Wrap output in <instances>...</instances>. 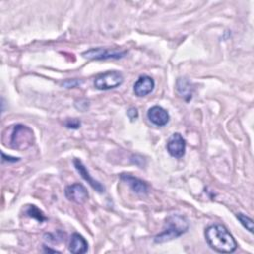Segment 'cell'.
Wrapping results in <instances>:
<instances>
[{"instance_id":"obj_12","label":"cell","mask_w":254,"mask_h":254,"mask_svg":"<svg viewBox=\"0 0 254 254\" xmlns=\"http://www.w3.org/2000/svg\"><path fill=\"white\" fill-rule=\"evenodd\" d=\"M88 243L85 238L79 233H73L70 237L68 249L71 253L74 254H82L87 251Z\"/></svg>"},{"instance_id":"obj_13","label":"cell","mask_w":254,"mask_h":254,"mask_svg":"<svg viewBox=\"0 0 254 254\" xmlns=\"http://www.w3.org/2000/svg\"><path fill=\"white\" fill-rule=\"evenodd\" d=\"M177 91L179 92V94L187 101H189L190 99H191V95H192V87L191 84L190 83V81L187 78H179L177 80Z\"/></svg>"},{"instance_id":"obj_16","label":"cell","mask_w":254,"mask_h":254,"mask_svg":"<svg viewBox=\"0 0 254 254\" xmlns=\"http://www.w3.org/2000/svg\"><path fill=\"white\" fill-rule=\"evenodd\" d=\"M65 126L67 128H73V129H76L80 126V121L77 120V119H67L65 121Z\"/></svg>"},{"instance_id":"obj_6","label":"cell","mask_w":254,"mask_h":254,"mask_svg":"<svg viewBox=\"0 0 254 254\" xmlns=\"http://www.w3.org/2000/svg\"><path fill=\"white\" fill-rule=\"evenodd\" d=\"M65 197L77 204H83L88 199V192L84 186L79 183L69 185L64 190Z\"/></svg>"},{"instance_id":"obj_2","label":"cell","mask_w":254,"mask_h":254,"mask_svg":"<svg viewBox=\"0 0 254 254\" xmlns=\"http://www.w3.org/2000/svg\"><path fill=\"white\" fill-rule=\"evenodd\" d=\"M35 136L32 129L26 125L16 124L7 127L2 133V143L4 146L19 151L26 150L33 146Z\"/></svg>"},{"instance_id":"obj_17","label":"cell","mask_w":254,"mask_h":254,"mask_svg":"<svg viewBox=\"0 0 254 254\" xmlns=\"http://www.w3.org/2000/svg\"><path fill=\"white\" fill-rule=\"evenodd\" d=\"M127 115H128V117H129L130 119L134 120V119H136V118L138 117V111H137V109H136L135 107H131V108H129V110L127 111Z\"/></svg>"},{"instance_id":"obj_11","label":"cell","mask_w":254,"mask_h":254,"mask_svg":"<svg viewBox=\"0 0 254 254\" xmlns=\"http://www.w3.org/2000/svg\"><path fill=\"white\" fill-rule=\"evenodd\" d=\"M120 179L124 181L136 193L145 194L148 192V185L144 181L129 174H121Z\"/></svg>"},{"instance_id":"obj_10","label":"cell","mask_w":254,"mask_h":254,"mask_svg":"<svg viewBox=\"0 0 254 254\" xmlns=\"http://www.w3.org/2000/svg\"><path fill=\"white\" fill-rule=\"evenodd\" d=\"M155 81L149 75H141L134 83V92L137 96L143 97L154 89Z\"/></svg>"},{"instance_id":"obj_7","label":"cell","mask_w":254,"mask_h":254,"mask_svg":"<svg viewBox=\"0 0 254 254\" xmlns=\"http://www.w3.org/2000/svg\"><path fill=\"white\" fill-rule=\"evenodd\" d=\"M167 151L174 158H182L186 153V141L180 133H174L167 142Z\"/></svg>"},{"instance_id":"obj_15","label":"cell","mask_w":254,"mask_h":254,"mask_svg":"<svg viewBox=\"0 0 254 254\" xmlns=\"http://www.w3.org/2000/svg\"><path fill=\"white\" fill-rule=\"evenodd\" d=\"M236 217L237 219L240 221V223L249 231V232H253V220L248 217L247 215L239 212V213H236Z\"/></svg>"},{"instance_id":"obj_4","label":"cell","mask_w":254,"mask_h":254,"mask_svg":"<svg viewBox=\"0 0 254 254\" xmlns=\"http://www.w3.org/2000/svg\"><path fill=\"white\" fill-rule=\"evenodd\" d=\"M124 78L117 70H108L98 74L94 79V86L99 90H108L122 84Z\"/></svg>"},{"instance_id":"obj_9","label":"cell","mask_w":254,"mask_h":254,"mask_svg":"<svg viewBox=\"0 0 254 254\" xmlns=\"http://www.w3.org/2000/svg\"><path fill=\"white\" fill-rule=\"evenodd\" d=\"M73 165H74V168L76 169V171H77V172L79 173V175L81 176V178H82L84 181H86V182L89 184V186H90L93 190H95L98 191V192H103V191L105 190L104 187H103L98 181H96L95 179H93V178L90 176L89 172L87 171V169L85 168V166L83 165V163L81 162V160L75 158V159L73 160Z\"/></svg>"},{"instance_id":"obj_8","label":"cell","mask_w":254,"mask_h":254,"mask_svg":"<svg viewBox=\"0 0 254 254\" xmlns=\"http://www.w3.org/2000/svg\"><path fill=\"white\" fill-rule=\"evenodd\" d=\"M147 116H148V119L153 124L159 127L165 126L170 120V115L168 111L159 105H154L151 108H149L147 112Z\"/></svg>"},{"instance_id":"obj_5","label":"cell","mask_w":254,"mask_h":254,"mask_svg":"<svg viewBox=\"0 0 254 254\" xmlns=\"http://www.w3.org/2000/svg\"><path fill=\"white\" fill-rule=\"evenodd\" d=\"M127 54V51L108 48H91L82 53V56L88 60H108V59H121Z\"/></svg>"},{"instance_id":"obj_14","label":"cell","mask_w":254,"mask_h":254,"mask_svg":"<svg viewBox=\"0 0 254 254\" xmlns=\"http://www.w3.org/2000/svg\"><path fill=\"white\" fill-rule=\"evenodd\" d=\"M26 213H27L29 216H31V217H33V218H36V219L39 220L40 222H42V221H44V220L47 219L46 216L44 215V213H43L38 207H36L35 205H29V207H28L27 210H26Z\"/></svg>"},{"instance_id":"obj_1","label":"cell","mask_w":254,"mask_h":254,"mask_svg":"<svg viewBox=\"0 0 254 254\" xmlns=\"http://www.w3.org/2000/svg\"><path fill=\"white\" fill-rule=\"evenodd\" d=\"M204 236L207 244L216 252L232 253L237 248V242L227 228L221 224L209 225L205 231Z\"/></svg>"},{"instance_id":"obj_3","label":"cell","mask_w":254,"mask_h":254,"mask_svg":"<svg viewBox=\"0 0 254 254\" xmlns=\"http://www.w3.org/2000/svg\"><path fill=\"white\" fill-rule=\"evenodd\" d=\"M189 229L188 219L178 213H173L165 219V225L162 232L157 234L154 238L156 243H164L176 239L187 232Z\"/></svg>"}]
</instances>
